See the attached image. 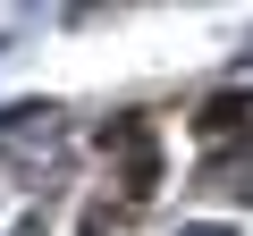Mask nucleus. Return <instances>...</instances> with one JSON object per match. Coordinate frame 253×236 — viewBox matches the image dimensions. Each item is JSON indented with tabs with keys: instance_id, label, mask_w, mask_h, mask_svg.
<instances>
[{
	"instance_id": "obj_1",
	"label": "nucleus",
	"mask_w": 253,
	"mask_h": 236,
	"mask_svg": "<svg viewBox=\"0 0 253 236\" xmlns=\"http://www.w3.org/2000/svg\"><path fill=\"white\" fill-rule=\"evenodd\" d=\"M228 127H253V93H219V101H203V135H228Z\"/></svg>"
}]
</instances>
